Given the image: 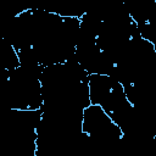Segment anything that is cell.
Masks as SVG:
<instances>
[{"label": "cell", "mask_w": 156, "mask_h": 156, "mask_svg": "<svg viewBox=\"0 0 156 156\" xmlns=\"http://www.w3.org/2000/svg\"><path fill=\"white\" fill-rule=\"evenodd\" d=\"M82 133L98 141L110 143L124 136L122 128L100 105L90 104L83 110Z\"/></svg>", "instance_id": "6da1fadb"}]
</instances>
